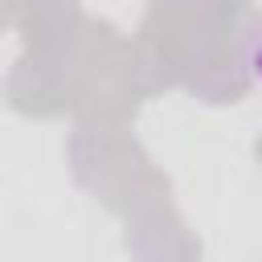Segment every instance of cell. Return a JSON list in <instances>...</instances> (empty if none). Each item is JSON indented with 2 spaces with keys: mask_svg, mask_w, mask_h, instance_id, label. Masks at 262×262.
<instances>
[{
  "mask_svg": "<svg viewBox=\"0 0 262 262\" xmlns=\"http://www.w3.org/2000/svg\"><path fill=\"white\" fill-rule=\"evenodd\" d=\"M250 74H254V82L262 86V33H258V41H254V49H250Z\"/></svg>",
  "mask_w": 262,
  "mask_h": 262,
  "instance_id": "1",
  "label": "cell"
}]
</instances>
